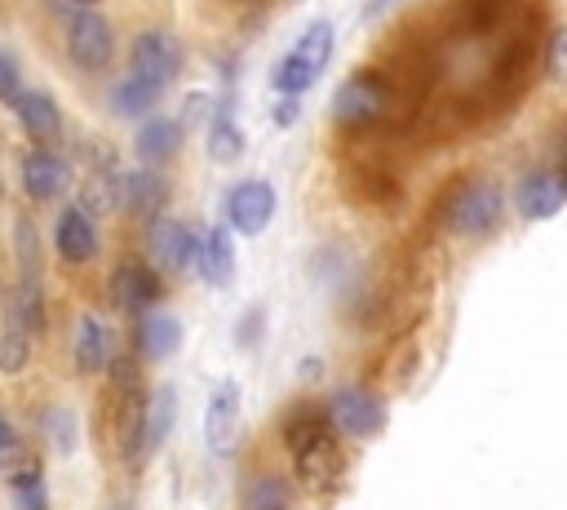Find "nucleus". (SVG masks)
<instances>
[{
	"instance_id": "nucleus-1",
	"label": "nucleus",
	"mask_w": 567,
	"mask_h": 510,
	"mask_svg": "<svg viewBox=\"0 0 567 510\" xmlns=\"http://www.w3.org/2000/svg\"><path fill=\"white\" fill-rule=\"evenodd\" d=\"M288 448H292V466L301 475V483L310 492H332L341 479V443H337V426L328 421V412L319 408H297L284 426Z\"/></svg>"
},
{
	"instance_id": "nucleus-2",
	"label": "nucleus",
	"mask_w": 567,
	"mask_h": 510,
	"mask_svg": "<svg viewBox=\"0 0 567 510\" xmlns=\"http://www.w3.org/2000/svg\"><path fill=\"white\" fill-rule=\"evenodd\" d=\"M332 44H337L332 22H328V18L310 22V27L301 31V40L279 58V67H275V89H279L284 98L306 93V89L323 75V67H328V58H332Z\"/></svg>"
},
{
	"instance_id": "nucleus-3",
	"label": "nucleus",
	"mask_w": 567,
	"mask_h": 510,
	"mask_svg": "<svg viewBox=\"0 0 567 510\" xmlns=\"http://www.w3.org/2000/svg\"><path fill=\"white\" fill-rule=\"evenodd\" d=\"M385 106H390V84L377 71H354L350 80H341L332 98V120L341 129H368L385 115Z\"/></svg>"
},
{
	"instance_id": "nucleus-4",
	"label": "nucleus",
	"mask_w": 567,
	"mask_h": 510,
	"mask_svg": "<svg viewBox=\"0 0 567 510\" xmlns=\"http://www.w3.org/2000/svg\"><path fill=\"white\" fill-rule=\"evenodd\" d=\"M128 75H137L142 84L164 93L182 75V40L173 31H164V27L142 31L133 40V53H128Z\"/></svg>"
},
{
	"instance_id": "nucleus-5",
	"label": "nucleus",
	"mask_w": 567,
	"mask_h": 510,
	"mask_svg": "<svg viewBox=\"0 0 567 510\" xmlns=\"http://www.w3.org/2000/svg\"><path fill=\"white\" fill-rule=\"evenodd\" d=\"M501 213H505V195L501 186L492 182H465L452 204H447V226L456 235H487L501 226Z\"/></svg>"
},
{
	"instance_id": "nucleus-6",
	"label": "nucleus",
	"mask_w": 567,
	"mask_h": 510,
	"mask_svg": "<svg viewBox=\"0 0 567 510\" xmlns=\"http://www.w3.org/2000/svg\"><path fill=\"white\" fill-rule=\"evenodd\" d=\"M66 53L80 71H106L111 58H115V31L102 13L93 9H80L71 22H66Z\"/></svg>"
},
{
	"instance_id": "nucleus-7",
	"label": "nucleus",
	"mask_w": 567,
	"mask_h": 510,
	"mask_svg": "<svg viewBox=\"0 0 567 510\" xmlns=\"http://www.w3.org/2000/svg\"><path fill=\"white\" fill-rule=\"evenodd\" d=\"M328 421L350 439H372L385 426V404L372 390H359V386L354 390H337L332 404H328Z\"/></svg>"
},
{
	"instance_id": "nucleus-8",
	"label": "nucleus",
	"mask_w": 567,
	"mask_h": 510,
	"mask_svg": "<svg viewBox=\"0 0 567 510\" xmlns=\"http://www.w3.org/2000/svg\"><path fill=\"white\" fill-rule=\"evenodd\" d=\"M270 217H275V191H270V182L248 177V182L230 186V195H226V222L239 235H261L270 226Z\"/></svg>"
},
{
	"instance_id": "nucleus-9",
	"label": "nucleus",
	"mask_w": 567,
	"mask_h": 510,
	"mask_svg": "<svg viewBox=\"0 0 567 510\" xmlns=\"http://www.w3.org/2000/svg\"><path fill=\"white\" fill-rule=\"evenodd\" d=\"M204 439H208V448H213L217 457L235 452V443H239V386H235L230 377L217 381L213 395H208V408H204Z\"/></svg>"
},
{
	"instance_id": "nucleus-10",
	"label": "nucleus",
	"mask_w": 567,
	"mask_h": 510,
	"mask_svg": "<svg viewBox=\"0 0 567 510\" xmlns=\"http://www.w3.org/2000/svg\"><path fill=\"white\" fill-rule=\"evenodd\" d=\"M146 244H151V257L159 262V271H168V275H182V271L195 262V248H199V239H195V231H190L186 222L159 217V213L151 217Z\"/></svg>"
},
{
	"instance_id": "nucleus-11",
	"label": "nucleus",
	"mask_w": 567,
	"mask_h": 510,
	"mask_svg": "<svg viewBox=\"0 0 567 510\" xmlns=\"http://www.w3.org/2000/svg\"><path fill=\"white\" fill-rule=\"evenodd\" d=\"M563 204H567V173L563 169H536V173H527L518 182V208H523V217L545 222V217L563 213Z\"/></svg>"
},
{
	"instance_id": "nucleus-12",
	"label": "nucleus",
	"mask_w": 567,
	"mask_h": 510,
	"mask_svg": "<svg viewBox=\"0 0 567 510\" xmlns=\"http://www.w3.org/2000/svg\"><path fill=\"white\" fill-rule=\"evenodd\" d=\"M66 182H71V169L53 146H31L22 155V186H27L31 200H40V204L58 200L66 191Z\"/></svg>"
},
{
	"instance_id": "nucleus-13",
	"label": "nucleus",
	"mask_w": 567,
	"mask_h": 510,
	"mask_svg": "<svg viewBox=\"0 0 567 510\" xmlns=\"http://www.w3.org/2000/svg\"><path fill=\"white\" fill-rule=\"evenodd\" d=\"M111 297H115L120 310L142 315V310H151L159 302V275L151 266H142V262H124L115 271V279H111Z\"/></svg>"
},
{
	"instance_id": "nucleus-14",
	"label": "nucleus",
	"mask_w": 567,
	"mask_h": 510,
	"mask_svg": "<svg viewBox=\"0 0 567 510\" xmlns=\"http://www.w3.org/2000/svg\"><path fill=\"white\" fill-rule=\"evenodd\" d=\"M168 200V182L155 169H128L120 173V204L137 217H155Z\"/></svg>"
},
{
	"instance_id": "nucleus-15",
	"label": "nucleus",
	"mask_w": 567,
	"mask_h": 510,
	"mask_svg": "<svg viewBox=\"0 0 567 510\" xmlns=\"http://www.w3.org/2000/svg\"><path fill=\"white\" fill-rule=\"evenodd\" d=\"M195 262H199V275L213 288H230V279H235V244H230V231L226 226L204 231L199 235V248H195Z\"/></svg>"
},
{
	"instance_id": "nucleus-16",
	"label": "nucleus",
	"mask_w": 567,
	"mask_h": 510,
	"mask_svg": "<svg viewBox=\"0 0 567 510\" xmlns=\"http://www.w3.org/2000/svg\"><path fill=\"white\" fill-rule=\"evenodd\" d=\"M18 120H22V129L35 146H49V142L62 137V111L49 93H22L18 98Z\"/></svg>"
},
{
	"instance_id": "nucleus-17",
	"label": "nucleus",
	"mask_w": 567,
	"mask_h": 510,
	"mask_svg": "<svg viewBox=\"0 0 567 510\" xmlns=\"http://www.w3.org/2000/svg\"><path fill=\"white\" fill-rule=\"evenodd\" d=\"M53 239H58V253L66 262H89L97 253V231H93V217L84 208H62Z\"/></svg>"
},
{
	"instance_id": "nucleus-18",
	"label": "nucleus",
	"mask_w": 567,
	"mask_h": 510,
	"mask_svg": "<svg viewBox=\"0 0 567 510\" xmlns=\"http://www.w3.org/2000/svg\"><path fill=\"white\" fill-rule=\"evenodd\" d=\"M133 146H137L142 164H164V160H173L182 151V124L177 120H146L137 129Z\"/></svg>"
},
{
	"instance_id": "nucleus-19",
	"label": "nucleus",
	"mask_w": 567,
	"mask_h": 510,
	"mask_svg": "<svg viewBox=\"0 0 567 510\" xmlns=\"http://www.w3.org/2000/svg\"><path fill=\"white\" fill-rule=\"evenodd\" d=\"M137 346L146 359H168L182 346V324L168 310H146L137 324Z\"/></svg>"
},
{
	"instance_id": "nucleus-20",
	"label": "nucleus",
	"mask_w": 567,
	"mask_h": 510,
	"mask_svg": "<svg viewBox=\"0 0 567 510\" xmlns=\"http://www.w3.org/2000/svg\"><path fill=\"white\" fill-rule=\"evenodd\" d=\"M106 346H111L106 328H102L93 315H80V324H75V368H80V373H102L106 359H111Z\"/></svg>"
},
{
	"instance_id": "nucleus-21",
	"label": "nucleus",
	"mask_w": 567,
	"mask_h": 510,
	"mask_svg": "<svg viewBox=\"0 0 567 510\" xmlns=\"http://www.w3.org/2000/svg\"><path fill=\"white\" fill-rule=\"evenodd\" d=\"M173 417H177V395L173 390H159L155 399H146V412H142V461L168 439Z\"/></svg>"
},
{
	"instance_id": "nucleus-22",
	"label": "nucleus",
	"mask_w": 567,
	"mask_h": 510,
	"mask_svg": "<svg viewBox=\"0 0 567 510\" xmlns=\"http://www.w3.org/2000/svg\"><path fill=\"white\" fill-rule=\"evenodd\" d=\"M239 151H244V133H239V124L230 115V102H221L213 111V120H208V155L230 164V160H239Z\"/></svg>"
},
{
	"instance_id": "nucleus-23",
	"label": "nucleus",
	"mask_w": 567,
	"mask_h": 510,
	"mask_svg": "<svg viewBox=\"0 0 567 510\" xmlns=\"http://www.w3.org/2000/svg\"><path fill=\"white\" fill-rule=\"evenodd\" d=\"M27 355H31V328H27V319H22V315L9 306L4 337H0V373H22Z\"/></svg>"
},
{
	"instance_id": "nucleus-24",
	"label": "nucleus",
	"mask_w": 567,
	"mask_h": 510,
	"mask_svg": "<svg viewBox=\"0 0 567 510\" xmlns=\"http://www.w3.org/2000/svg\"><path fill=\"white\" fill-rule=\"evenodd\" d=\"M80 204H84L89 217H93V213H111V208L120 204V173H115L111 164H106V169H93V177L84 182Z\"/></svg>"
},
{
	"instance_id": "nucleus-25",
	"label": "nucleus",
	"mask_w": 567,
	"mask_h": 510,
	"mask_svg": "<svg viewBox=\"0 0 567 510\" xmlns=\"http://www.w3.org/2000/svg\"><path fill=\"white\" fill-rule=\"evenodd\" d=\"M155 102H159V89L142 84L137 75L120 80V84H115V93H111V106H115L120 115H146V111H151Z\"/></svg>"
},
{
	"instance_id": "nucleus-26",
	"label": "nucleus",
	"mask_w": 567,
	"mask_h": 510,
	"mask_svg": "<svg viewBox=\"0 0 567 510\" xmlns=\"http://www.w3.org/2000/svg\"><path fill=\"white\" fill-rule=\"evenodd\" d=\"M13 248H18V262H22V275H40V239H35L31 217H18V226H13Z\"/></svg>"
},
{
	"instance_id": "nucleus-27",
	"label": "nucleus",
	"mask_w": 567,
	"mask_h": 510,
	"mask_svg": "<svg viewBox=\"0 0 567 510\" xmlns=\"http://www.w3.org/2000/svg\"><path fill=\"white\" fill-rule=\"evenodd\" d=\"M13 506L18 510H44V483H40V470L27 466L22 475H13Z\"/></svg>"
},
{
	"instance_id": "nucleus-28",
	"label": "nucleus",
	"mask_w": 567,
	"mask_h": 510,
	"mask_svg": "<svg viewBox=\"0 0 567 510\" xmlns=\"http://www.w3.org/2000/svg\"><path fill=\"white\" fill-rule=\"evenodd\" d=\"M248 510H288V483H284V479H261V483H252Z\"/></svg>"
},
{
	"instance_id": "nucleus-29",
	"label": "nucleus",
	"mask_w": 567,
	"mask_h": 510,
	"mask_svg": "<svg viewBox=\"0 0 567 510\" xmlns=\"http://www.w3.org/2000/svg\"><path fill=\"white\" fill-rule=\"evenodd\" d=\"M22 98V75H18V62L9 53H0V106H18Z\"/></svg>"
},
{
	"instance_id": "nucleus-30",
	"label": "nucleus",
	"mask_w": 567,
	"mask_h": 510,
	"mask_svg": "<svg viewBox=\"0 0 567 510\" xmlns=\"http://www.w3.org/2000/svg\"><path fill=\"white\" fill-rule=\"evenodd\" d=\"M545 71H549L558 84H567V27L554 31V40H549V49H545Z\"/></svg>"
},
{
	"instance_id": "nucleus-31",
	"label": "nucleus",
	"mask_w": 567,
	"mask_h": 510,
	"mask_svg": "<svg viewBox=\"0 0 567 510\" xmlns=\"http://www.w3.org/2000/svg\"><path fill=\"white\" fill-rule=\"evenodd\" d=\"M9 461H18V430L0 417V466H9Z\"/></svg>"
},
{
	"instance_id": "nucleus-32",
	"label": "nucleus",
	"mask_w": 567,
	"mask_h": 510,
	"mask_svg": "<svg viewBox=\"0 0 567 510\" xmlns=\"http://www.w3.org/2000/svg\"><path fill=\"white\" fill-rule=\"evenodd\" d=\"M292 115H297V98H288V102H279V106H275V120H279V124H288Z\"/></svg>"
},
{
	"instance_id": "nucleus-33",
	"label": "nucleus",
	"mask_w": 567,
	"mask_h": 510,
	"mask_svg": "<svg viewBox=\"0 0 567 510\" xmlns=\"http://www.w3.org/2000/svg\"><path fill=\"white\" fill-rule=\"evenodd\" d=\"M71 4H80V9H93V4H102V0H71Z\"/></svg>"
},
{
	"instance_id": "nucleus-34",
	"label": "nucleus",
	"mask_w": 567,
	"mask_h": 510,
	"mask_svg": "<svg viewBox=\"0 0 567 510\" xmlns=\"http://www.w3.org/2000/svg\"><path fill=\"white\" fill-rule=\"evenodd\" d=\"M120 510H124V506H120Z\"/></svg>"
}]
</instances>
